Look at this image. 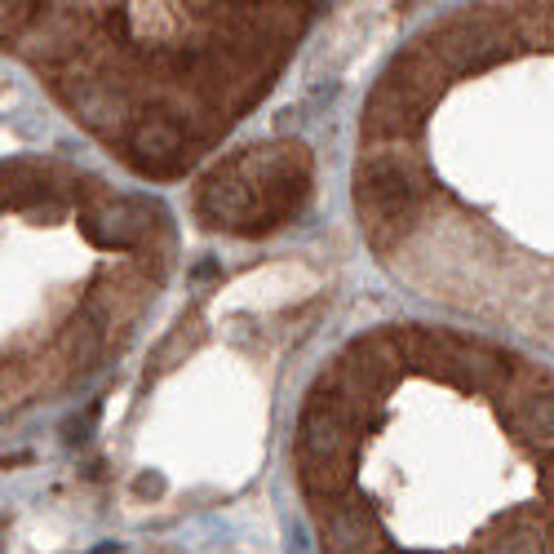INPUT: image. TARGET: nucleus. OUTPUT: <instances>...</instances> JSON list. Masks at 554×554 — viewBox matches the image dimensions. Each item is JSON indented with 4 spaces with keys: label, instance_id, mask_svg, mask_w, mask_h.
Wrapping results in <instances>:
<instances>
[{
    "label": "nucleus",
    "instance_id": "3",
    "mask_svg": "<svg viewBox=\"0 0 554 554\" xmlns=\"http://www.w3.org/2000/svg\"><path fill=\"white\" fill-rule=\"evenodd\" d=\"M133 151L147 160L169 156V151H182V129L173 120H147L138 133H133Z\"/></svg>",
    "mask_w": 554,
    "mask_h": 554
},
{
    "label": "nucleus",
    "instance_id": "1",
    "mask_svg": "<svg viewBox=\"0 0 554 554\" xmlns=\"http://www.w3.org/2000/svg\"><path fill=\"white\" fill-rule=\"evenodd\" d=\"M355 191H359V209L377 222V227H399V222L413 218L417 209V182L413 169H408L391 151H373L355 173Z\"/></svg>",
    "mask_w": 554,
    "mask_h": 554
},
{
    "label": "nucleus",
    "instance_id": "4",
    "mask_svg": "<svg viewBox=\"0 0 554 554\" xmlns=\"http://www.w3.org/2000/svg\"><path fill=\"white\" fill-rule=\"evenodd\" d=\"M541 532H532V528H519V532H506L501 541H492V554H541Z\"/></svg>",
    "mask_w": 554,
    "mask_h": 554
},
{
    "label": "nucleus",
    "instance_id": "2",
    "mask_svg": "<svg viewBox=\"0 0 554 554\" xmlns=\"http://www.w3.org/2000/svg\"><path fill=\"white\" fill-rule=\"evenodd\" d=\"M324 537L333 546V554H368L377 541V528L364 510L333 506V510H324Z\"/></svg>",
    "mask_w": 554,
    "mask_h": 554
}]
</instances>
